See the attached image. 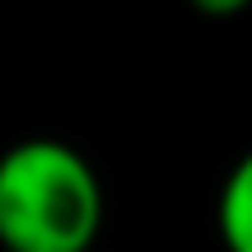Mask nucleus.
Segmentation results:
<instances>
[{
	"mask_svg": "<svg viewBox=\"0 0 252 252\" xmlns=\"http://www.w3.org/2000/svg\"><path fill=\"white\" fill-rule=\"evenodd\" d=\"M103 229V182L65 140H19L0 154V248L89 252Z\"/></svg>",
	"mask_w": 252,
	"mask_h": 252,
	"instance_id": "f257e3e1",
	"label": "nucleus"
},
{
	"mask_svg": "<svg viewBox=\"0 0 252 252\" xmlns=\"http://www.w3.org/2000/svg\"><path fill=\"white\" fill-rule=\"evenodd\" d=\"M215 229L224 252H252V150L229 168L215 206Z\"/></svg>",
	"mask_w": 252,
	"mask_h": 252,
	"instance_id": "f03ea898",
	"label": "nucleus"
},
{
	"mask_svg": "<svg viewBox=\"0 0 252 252\" xmlns=\"http://www.w3.org/2000/svg\"><path fill=\"white\" fill-rule=\"evenodd\" d=\"M187 5L196 14H210V19H234V14H243L252 0H187Z\"/></svg>",
	"mask_w": 252,
	"mask_h": 252,
	"instance_id": "7ed1b4c3",
	"label": "nucleus"
}]
</instances>
